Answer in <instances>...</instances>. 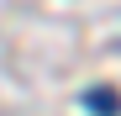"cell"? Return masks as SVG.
<instances>
[{
	"label": "cell",
	"mask_w": 121,
	"mask_h": 116,
	"mask_svg": "<svg viewBox=\"0 0 121 116\" xmlns=\"http://www.w3.org/2000/svg\"><path fill=\"white\" fill-rule=\"evenodd\" d=\"M84 106H90L95 116H116V111H121V95H116L111 85H95V90H84Z\"/></svg>",
	"instance_id": "obj_1"
}]
</instances>
